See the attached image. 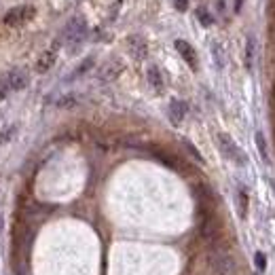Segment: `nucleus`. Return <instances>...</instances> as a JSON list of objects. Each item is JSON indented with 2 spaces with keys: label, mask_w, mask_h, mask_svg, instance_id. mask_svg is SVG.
<instances>
[{
  "label": "nucleus",
  "mask_w": 275,
  "mask_h": 275,
  "mask_svg": "<svg viewBox=\"0 0 275 275\" xmlns=\"http://www.w3.org/2000/svg\"><path fill=\"white\" fill-rule=\"evenodd\" d=\"M254 265H256V269H258L260 273L267 271V256H265L263 252H256V254H254Z\"/></svg>",
  "instance_id": "6ab92c4d"
},
{
  "label": "nucleus",
  "mask_w": 275,
  "mask_h": 275,
  "mask_svg": "<svg viewBox=\"0 0 275 275\" xmlns=\"http://www.w3.org/2000/svg\"><path fill=\"white\" fill-rule=\"evenodd\" d=\"M242 4H244V0H237V2H235V11H242Z\"/></svg>",
  "instance_id": "412c9836"
},
{
  "label": "nucleus",
  "mask_w": 275,
  "mask_h": 275,
  "mask_svg": "<svg viewBox=\"0 0 275 275\" xmlns=\"http://www.w3.org/2000/svg\"><path fill=\"white\" fill-rule=\"evenodd\" d=\"M210 265L216 271V275H235V260H233L227 252H212L210 254Z\"/></svg>",
  "instance_id": "20e7f679"
},
{
  "label": "nucleus",
  "mask_w": 275,
  "mask_h": 275,
  "mask_svg": "<svg viewBox=\"0 0 275 275\" xmlns=\"http://www.w3.org/2000/svg\"><path fill=\"white\" fill-rule=\"evenodd\" d=\"M24 87H28V74L26 70L15 68L0 79V97H6L11 91H21Z\"/></svg>",
  "instance_id": "f03ea898"
},
{
  "label": "nucleus",
  "mask_w": 275,
  "mask_h": 275,
  "mask_svg": "<svg viewBox=\"0 0 275 275\" xmlns=\"http://www.w3.org/2000/svg\"><path fill=\"white\" fill-rule=\"evenodd\" d=\"M87 34H89V26H87V21H85V17H72L66 24V28H63L61 40L70 47H76L87 38Z\"/></svg>",
  "instance_id": "f257e3e1"
},
{
  "label": "nucleus",
  "mask_w": 275,
  "mask_h": 275,
  "mask_svg": "<svg viewBox=\"0 0 275 275\" xmlns=\"http://www.w3.org/2000/svg\"><path fill=\"white\" fill-rule=\"evenodd\" d=\"M93 66H95V60H93V58H85V60L79 63V66H76V68L72 70V74L68 76V81H76V79H81V76L87 74Z\"/></svg>",
  "instance_id": "f8f14e48"
},
{
  "label": "nucleus",
  "mask_w": 275,
  "mask_h": 275,
  "mask_svg": "<svg viewBox=\"0 0 275 275\" xmlns=\"http://www.w3.org/2000/svg\"><path fill=\"white\" fill-rule=\"evenodd\" d=\"M174 47H176V51H178L180 55H182V60H184L190 68H197V60H195V49L188 45L186 40H182V38H178V40H174Z\"/></svg>",
  "instance_id": "1a4fd4ad"
},
{
  "label": "nucleus",
  "mask_w": 275,
  "mask_h": 275,
  "mask_svg": "<svg viewBox=\"0 0 275 275\" xmlns=\"http://www.w3.org/2000/svg\"><path fill=\"white\" fill-rule=\"evenodd\" d=\"M55 104H58L60 108H72L74 104H79V95H74V93H66V95H61Z\"/></svg>",
  "instance_id": "dca6fc26"
},
{
  "label": "nucleus",
  "mask_w": 275,
  "mask_h": 275,
  "mask_svg": "<svg viewBox=\"0 0 275 275\" xmlns=\"http://www.w3.org/2000/svg\"><path fill=\"white\" fill-rule=\"evenodd\" d=\"M127 49H129L131 58H136V60H144L146 53H148L146 40L142 36H129L127 38Z\"/></svg>",
  "instance_id": "6e6552de"
},
{
  "label": "nucleus",
  "mask_w": 275,
  "mask_h": 275,
  "mask_svg": "<svg viewBox=\"0 0 275 275\" xmlns=\"http://www.w3.org/2000/svg\"><path fill=\"white\" fill-rule=\"evenodd\" d=\"M186 112H188L186 102H182V100H172V102H169L167 117H169V121H172V125H180L182 121H184Z\"/></svg>",
  "instance_id": "423d86ee"
},
{
  "label": "nucleus",
  "mask_w": 275,
  "mask_h": 275,
  "mask_svg": "<svg viewBox=\"0 0 275 275\" xmlns=\"http://www.w3.org/2000/svg\"><path fill=\"white\" fill-rule=\"evenodd\" d=\"M197 19H199V24L206 26V28H210L212 24H214V17H212L210 11L203 9V6H201V9H197Z\"/></svg>",
  "instance_id": "f3484780"
},
{
  "label": "nucleus",
  "mask_w": 275,
  "mask_h": 275,
  "mask_svg": "<svg viewBox=\"0 0 275 275\" xmlns=\"http://www.w3.org/2000/svg\"><path fill=\"white\" fill-rule=\"evenodd\" d=\"M58 49H60V42H55L51 49H47V51L40 55L38 61H36V70H38V72H47V70L53 68L55 60H58Z\"/></svg>",
  "instance_id": "0eeeda50"
},
{
  "label": "nucleus",
  "mask_w": 275,
  "mask_h": 275,
  "mask_svg": "<svg viewBox=\"0 0 275 275\" xmlns=\"http://www.w3.org/2000/svg\"><path fill=\"white\" fill-rule=\"evenodd\" d=\"M256 146H258V153L260 157H263V161H269V151H267V144H265V136L263 133H256Z\"/></svg>",
  "instance_id": "a211bd4d"
},
{
  "label": "nucleus",
  "mask_w": 275,
  "mask_h": 275,
  "mask_svg": "<svg viewBox=\"0 0 275 275\" xmlns=\"http://www.w3.org/2000/svg\"><path fill=\"white\" fill-rule=\"evenodd\" d=\"M218 146H220V153L229 161H233V163H237V165H245L244 151L235 142H233V138H229L227 133H218Z\"/></svg>",
  "instance_id": "7ed1b4c3"
},
{
  "label": "nucleus",
  "mask_w": 275,
  "mask_h": 275,
  "mask_svg": "<svg viewBox=\"0 0 275 275\" xmlns=\"http://www.w3.org/2000/svg\"><path fill=\"white\" fill-rule=\"evenodd\" d=\"M212 55H214V63L218 70L224 68V51H222V45L220 42H212Z\"/></svg>",
  "instance_id": "4468645a"
},
{
  "label": "nucleus",
  "mask_w": 275,
  "mask_h": 275,
  "mask_svg": "<svg viewBox=\"0 0 275 275\" xmlns=\"http://www.w3.org/2000/svg\"><path fill=\"white\" fill-rule=\"evenodd\" d=\"M254 55H256V40L250 36L248 42H245V66L248 68L254 66Z\"/></svg>",
  "instance_id": "2eb2a0df"
},
{
  "label": "nucleus",
  "mask_w": 275,
  "mask_h": 275,
  "mask_svg": "<svg viewBox=\"0 0 275 275\" xmlns=\"http://www.w3.org/2000/svg\"><path fill=\"white\" fill-rule=\"evenodd\" d=\"M248 190H245L244 186H239L237 190V206H239V216L245 218V214H248Z\"/></svg>",
  "instance_id": "ddd939ff"
},
{
  "label": "nucleus",
  "mask_w": 275,
  "mask_h": 275,
  "mask_svg": "<svg viewBox=\"0 0 275 275\" xmlns=\"http://www.w3.org/2000/svg\"><path fill=\"white\" fill-rule=\"evenodd\" d=\"M174 6L178 11H186L188 9V0H174Z\"/></svg>",
  "instance_id": "aec40b11"
},
{
  "label": "nucleus",
  "mask_w": 275,
  "mask_h": 275,
  "mask_svg": "<svg viewBox=\"0 0 275 275\" xmlns=\"http://www.w3.org/2000/svg\"><path fill=\"white\" fill-rule=\"evenodd\" d=\"M146 81L148 85L154 89V91H163V74H161L159 66H154V63H151V66L146 68Z\"/></svg>",
  "instance_id": "9b49d317"
},
{
  "label": "nucleus",
  "mask_w": 275,
  "mask_h": 275,
  "mask_svg": "<svg viewBox=\"0 0 275 275\" xmlns=\"http://www.w3.org/2000/svg\"><path fill=\"white\" fill-rule=\"evenodd\" d=\"M32 17H34V6L26 4V6H13L11 11H6L2 21L6 26H21V24H26L28 19H32Z\"/></svg>",
  "instance_id": "39448f33"
},
{
  "label": "nucleus",
  "mask_w": 275,
  "mask_h": 275,
  "mask_svg": "<svg viewBox=\"0 0 275 275\" xmlns=\"http://www.w3.org/2000/svg\"><path fill=\"white\" fill-rule=\"evenodd\" d=\"M121 70H123V63L119 61V60H112L108 61L106 66L100 70V81L102 83H108V81H115L119 74H121Z\"/></svg>",
  "instance_id": "9d476101"
}]
</instances>
